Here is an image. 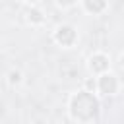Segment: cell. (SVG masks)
Segmentation results:
<instances>
[{
	"label": "cell",
	"instance_id": "1",
	"mask_svg": "<svg viewBox=\"0 0 124 124\" xmlns=\"http://www.w3.org/2000/svg\"><path fill=\"white\" fill-rule=\"evenodd\" d=\"M66 112L78 124H93L101 116V97L81 87L68 97Z\"/></svg>",
	"mask_w": 124,
	"mask_h": 124
},
{
	"label": "cell",
	"instance_id": "2",
	"mask_svg": "<svg viewBox=\"0 0 124 124\" xmlns=\"http://www.w3.org/2000/svg\"><path fill=\"white\" fill-rule=\"evenodd\" d=\"M79 41V33L72 23H60L52 31V43L60 48H74Z\"/></svg>",
	"mask_w": 124,
	"mask_h": 124
},
{
	"label": "cell",
	"instance_id": "3",
	"mask_svg": "<svg viewBox=\"0 0 124 124\" xmlns=\"http://www.w3.org/2000/svg\"><path fill=\"white\" fill-rule=\"evenodd\" d=\"M122 91V79L114 72H105L97 76V95L99 97H114Z\"/></svg>",
	"mask_w": 124,
	"mask_h": 124
},
{
	"label": "cell",
	"instance_id": "4",
	"mask_svg": "<svg viewBox=\"0 0 124 124\" xmlns=\"http://www.w3.org/2000/svg\"><path fill=\"white\" fill-rule=\"evenodd\" d=\"M85 66H87V72L91 76H101V74L110 70V56L105 50H95L87 56Z\"/></svg>",
	"mask_w": 124,
	"mask_h": 124
},
{
	"label": "cell",
	"instance_id": "5",
	"mask_svg": "<svg viewBox=\"0 0 124 124\" xmlns=\"http://www.w3.org/2000/svg\"><path fill=\"white\" fill-rule=\"evenodd\" d=\"M79 6L89 16H103L108 10V0H79Z\"/></svg>",
	"mask_w": 124,
	"mask_h": 124
},
{
	"label": "cell",
	"instance_id": "6",
	"mask_svg": "<svg viewBox=\"0 0 124 124\" xmlns=\"http://www.w3.org/2000/svg\"><path fill=\"white\" fill-rule=\"evenodd\" d=\"M25 21H27V25H31V27H41L43 23H45V12L39 8V6H29L27 10H25Z\"/></svg>",
	"mask_w": 124,
	"mask_h": 124
},
{
	"label": "cell",
	"instance_id": "7",
	"mask_svg": "<svg viewBox=\"0 0 124 124\" xmlns=\"http://www.w3.org/2000/svg\"><path fill=\"white\" fill-rule=\"evenodd\" d=\"M6 81H8L10 87H17V85H21V81H23V74H21V70L12 68V70L8 72V76H6Z\"/></svg>",
	"mask_w": 124,
	"mask_h": 124
},
{
	"label": "cell",
	"instance_id": "8",
	"mask_svg": "<svg viewBox=\"0 0 124 124\" xmlns=\"http://www.w3.org/2000/svg\"><path fill=\"white\" fill-rule=\"evenodd\" d=\"M83 89L91 91V93H97V76H91L83 81Z\"/></svg>",
	"mask_w": 124,
	"mask_h": 124
},
{
	"label": "cell",
	"instance_id": "9",
	"mask_svg": "<svg viewBox=\"0 0 124 124\" xmlns=\"http://www.w3.org/2000/svg\"><path fill=\"white\" fill-rule=\"evenodd\" d=\"M78 2H79V0H54L56 8H60V10H70V8L78 6Z\"/></svg>",
	"mask_w": 124,
	"mask_h": 124
},
{
	"label": "cell",
	"instance_id": "10",
	"mask_svg": "<svg viewBox=\"0 0 124 124\" xmlns=\"http://www.w3.org/2000/svg\"><path fill=\"white\" fill-rule=\"evenodd\" d=\"M118 68L124 72V52H120V56H118Z\"/></svg>",
	"mask_w": 124,
	"mask_h": 124
},
{
	"label": "cell",
	"instance_id": "11",
	"mask_svg": "<svg viewBox=\"0 0 124 124\" xmlns=\"http://www.w3.org/2000/svg\"><path fill=\"white\" fill-rule=\"evenodd\" d=\"M23 2H27V4H31V6H33V4H37V0H23Z\"/></svg>",
	"mask_w": 124,
	"mask_h": 124
},
{
	"label": "cell",
	"instance_id": "12",
	"mask_svg": "<svg viewBox=\"0 0 124 124\" xmlns=\"http://www.w3.org/2000/svg\"><path fill=\"white\" fill-rule=\"evenodd\" d=\"M122 91H124V79H122Z\"/></svg>",
	"mask_w": 124,
	"mask_h": 124
}]
</instances>
